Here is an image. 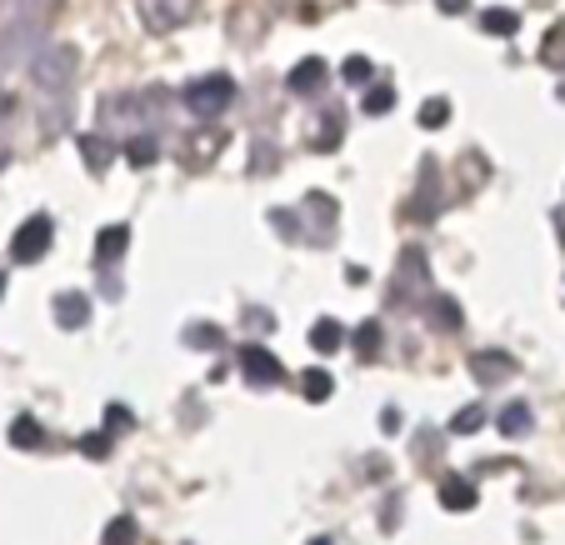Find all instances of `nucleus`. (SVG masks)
<instances>
[{
	"label": "nucleus",
	"mask_w": 565,
	"mask_h": 545,
	"mask_svg": "<svg viewBox=\"0 0 565 545\" xmlns=\"http://www.w3.org/2000/svg\"><path fill=\"white\" fill-rule=\"evenodd\" d=\"M480 426H486V416H480V406H470L466 416H456V420H450V430H456V436H470V430H480Z\"/></svg>",
	"instance_id": "nucleus-26"
},
{
	"label": "nucleus",
	"mask_w": 565,
	"mask_h": 545,
	"mask_svg": "<svg viewBox=\"0 0 565 545\" xmlns=\"http://www.w3.org/2000/svg\"><path fill=\"white\" fill-rule=\"evenodd\" d=\"M430 321L446 325V335H456L460 331V306L450 296H430Z\"/></svg>",
	"instance_id": "nucleus-17"
},
{
	"label": "nucleus",
	"mask_w": 565,
	"mask_h": 545,
	"mask_svg": "<svg viewBox=\"0 0 565 545\" xmlns=\"http://www.w3.org/2000/svg\"><path fill=\"white\" fill-rule=\"evenodd\" d=\"M420 185H416V195H411V215H420V221H430V215L440 211V175H436V165H420Z\"/></svg>",
	"instance_id": "nucleus-8"
},
{
	"label": "nucleus",
	"mask_w": 565,
	"mask_h": 545,
	"mask_svg": "<svg viewBox=\"0 0 565 545\" xmlns=\"http://www.w3.org/2000/svg\"><path fill=\"white\" fill-rule=\"evenodd\" d=\"M345 81H351V86H365V81H371V61L351 55V61H345Z\"/></svg>",
	"instance_id": "nucleus-27"
},
{
	"label": "nucleus",
	"mask_w": 565,
	"mask_h": 545,
	"mask_svg": "<svg viewBox=\"0 0 565 545\" xmlns=\"http://www.w3.org/2000/svg\"><path fill=\"white\" fill-rule=\"evenodd\" d=\"M440 505H450V511H470V505H476V491H470L460 475H450V481L440 485Z\"/></svg>",
	"instance_id": "nucleus-16"
},
{
	"label": "nucleus",
	"mask_w": 565,
	"mask_h": 545,
	"mask_svg": "<svg viewBox=\"0 0 565 545\" xmlns=\"http://www.w3.org/2000/svg\"><path fill=\"white\" fill-rule=\"evenodd\" d=\"M501 430L505 436H525V430H531V406H525V400H515V406H505V416H501Z\"/></svg>",
	"instance_id": "nucleus-19"
},
{
	"label": "nucleus",
	"mask_w": 565,
	"mask_h": 545,
	"mask_svg": "<svg viewBox=\"0 0 565 545\" xmlns=\"http://www.w3.org/2000/svg\"><path fill=\"white\" fill-rule=\"evenodd\" d=\"M310 345H316L320 355H331L335 345H341V325H335V321H316V325H310Z\"/></svg>",
	"instance_id": "nucleus-20"
},
{
	"label": "nucleus",
	"mask_w": 565,
	"mask_h": 545,
	"mask_svg": "<svg viewBox=\"0 0 565 545\" xmlns=\"http://www.w3.org/2000/svg\"><path fill=\"white\" fill-rule=\"evenodd\" d=\"M241 371H246L256 385H280V375H286V365H280L276 355L266 351V345H246V351H241Z\"/></svg>",
	"instance_id": "nucleus-7"
},
{
	"label": "nucleus",
	"mask_w": 565,
	"mask_h": 545,
	"mask_svg": "<svg viewBox=\"0 0 565 545\" xmlns=\"http://www.w3.org/2000/svg\"><path fill=\"white\" fill-rule=\"evenodd\" d=\"M126 246H130V231H126V225H106V231L96 236V256H100V266L110 270L120 256H126Z\"/></svg>",
	"instance_id": "nucleus-12"
},
{
	"label": "nucleus",
	"mask_w": 565,
	"mask_h": 545,
	"mask_svg": "<svg viewBox=\"0 0 565 545\" xmlns=\"http://www.w3.org/2000/svg\"><path fill=\"white\" fill-rule=\"evenodd\" d=\"M181 100L195 110L201 120H211V116H221V110H231V100H235V81L231 75H201V81H191V86L181 90Z\"/></svg>",
	"instance_id": "nucleus-2"
},
{
	"label": "nucleus",
	"mask_w": 565,
	"mask_h": 545,
	"mask_svg": "<svg viewBox=\"0 0 565 545\" xmlns=\"http://www.w3.org/2000/svg\"><path fill=\"white\" fill-rule=\"evenodd\" d=\"M480 31H486V35H515V31H521V15L501 11V6H495V11H480Z\"/></svg>",
	"instance_id": "nucleus-14"
},
{
	"label": "nucleus",
	"mask_w": 565,
	"mask_h": 545,
	"mask_svg": "<svg viewBox=\"0 0 565 545\" xmlns=\"http://www.w3.org/2000/svg\"><path fill=\"white\" fill-rule=\"evenodd\" d=\"M86 456H96V460L106 456V436H90V440H86Z\"/></svg>",
	"instance_id": "nucleus-31"
},
{
	"label": "nucleus",
	"mask_w": 565,
	"mask_h": 545,
	"mask_svg": "<svg viewBox=\"0 0 565 545\" xmlns=\"http://www.w3.org/2000/svg\"><path fill=\"white\" fill-rule=\"evenodd\" d=\"M55 241V221L51 215H31V221H21V231L11 236V256L21 260V266H31V260H41L45 250H51Z\"/></svg>",
	"instance_id": "nucleus-4"
},
{
	"label": "nucleus",
	"mask_w": 565,
	"mask_h": 545,
	"mask_svg": "<svg viewBox=\"0 0 565 545\" xmlns=\"http://www.w3.org/2000/svg\"><path fill=\"white\" fill-rule=\"evenodd\" d=\"M436 6H440L446 15H466V11H470V0H436Z\"/></svg>",
	"instance_id": "nucleus-30"
},
{
	"label": "nucleus",
	"mask_w": 565,
	"mask_h": 545,
	"mask_svg": "<svg viewBox=\"0 0 565 545\" xmlns=\"http://www.w3.org/2000/svg\"><path fill=\"white\" fill-rule=\"evenodd\" d=\"M355 351H361L365 361H375V355H381V321H365L361 331H355Z\"/></svg>",
	"instance_id": "nucleus-21"
},
{
	"label": "nucleus",
	"mask_w": 565,
	"mask_h": 545,
	"mask_svg": "<svg viewBox=\"0 0 565 545\" xmlns=\"http://www.w3.org/2000/svg\"><path fill=\"white\" fill-rule=\"evenodd\" d=\"M156 156H160V140L150 136V130H140V136L126 146V161H130V165H150Z\"/></svg>",
	"instance_id": "nucleus-18"
},
{
	"label": "nucleus",
	"mask_w": 565,
	"mask_h": 545,
	"mask_svg": "<svg viewBox=\"0 0 565 545\" xmlns=\"http://www.w3.org/2000/svg\"><path fill=\"white\" fill-rule=\"evenodd\" d=\"M195 11H201V0H140V21L156 35L181 31L185 21H195Z\"/></svg>",
	"instance_id": "nucleus-3"
},
{
	"label": "nucleus",
	"mask_w": 565,
	"mask_h": 545,
	"mask_svg": "<svg viewBox=\"0 0 565 545\" xmlns=\"http://www.w3.org/2000/svg\"><path fill=\"white\" fill-rule=\"evenodd\" d=\"M106 545H136V521H130V515H116V521L106 525Z\"/></svg>",
	"instance_id": "nucleus-22"
},
{
	"label": "nucleus",
	"mask_w": 565,
	"mask_h": 545,
	"mask_svg": "<svg viewBox=\"0 0 565 545\" xmlns=\"http://www.w3.org/2000/svg\"><path fill=\"white\" fill-rule=\"evenodd\" d=\"M185 341H191V345H205V351H211V345H221V331H215V325H195Z\"/></svg>",
	"instance_id": "nucleus-28"
},
{
	"label": "nucleus",
	"mask_w": 565,
	"mask_h": 545,
	"mask_svg": "<svg viewBox=\"0 0 565 545\" xmlns=\"http://www.w3.org/2000/svg\"><path fill=\"white\" fill-rule=\"evenodd\" d=\"M361 106H365V116H385V110L395 106V90L391 86H371V96H365Z\"/></svg>",
	"instance_id": "nucleus-23"
},
{
	"label": "nucleus",
	"mask_w": 565,
	"mask_h": 545,
	"mask_svg": "<svg viewBox=\"0 0 565 545\" xmlns=\"http://www.w3.org/2000/svg\"><path fill=\"white\" fill-rule=\"evenodd\" d=\"M470 371H476V381H480V385H501V381H511L515 361H511L505 351H480L476 361H470Z\"/></svg>",
	"instance_id": "nucleus-9"
},
{
	"label": "nucleus",
	"mask_w": 565,
	"mask_h": 545,
	"mask_svg": "<svg viewBox=\"0 0 565 545\" xmlns=\"http://www.w3.org/2000/svg\"><path fill=\"white\" fill-rule=\"evenodd\" d=\"M326 61H320V55H306V61H296L290 65V75H286V90L290 96H320V90H326Z\"/></svg>",
	"instance_id": "nucleus-6"
},
{
	"label": "nucleus",
	"mask_w": 565,
	"mask_h": 545,
	"mask_svg": "<svg viewBox=\"0 0 565 545\" xmlns=\"http://www.w3.org/2000/svg\"><path fill=\"white\" fill-rule=\"evenodd\" d=\"M395 290H401V296H420V290H430V266H426V250L420 246L401 250V260H395Z\"/></svg>",
	"instance_id": "nucleus-5"
},
{
	"label": "nucleus",
	"mask_w": 565,
	"mask_h": 545,
	"mask_svg": "<svg viewBox=\"0 0 565 545\" xmlns=\"http://www.w3.org/2000/svg\"><path fill=\"white\" fill-rule=\"evenodd\" d=\"M270 225H276L280 236H296V231H300V225H296V215H290V211H276V215H270Z\"/></svg>",
	"instance_id": "nucleus-29"
},
{
	"label": "nucleus",
	"mask_w": 565,
	"mask_h": 545,
	"mask_svg": "<svg viewBox=\"0 0 565 545\" xmlns=\"http://www.w3.org/2000/svg\"><path fill=\"white\" fill-rule=\"evenodd\" d=\"M446 120H450V106H446V100H426V106H420V126H446Z\"/></svg>",
	"instance_id": "nucleus-24"
},
{
	"label": "nucleus",
	"mask_w": 565,
	"mask_h": 545,
	"mask_svg": "<svg viewBox=\"0 0 565 545\" xmlns=\"http://www.w3.org/2000/svg\"><path fill=\"white\" fill-rule=\"evenodd\" d=\"M55 321H61V331H81V325L90 321V300L81 296V290H65V296H55Z\"/></svg>",
	"instance_id": "nucleus-10"
},
{
	"label": "nucleus",
	"mask_w": 565,
	"mask_h": 545,
	"mask_svg": "<svg viewBox=\"0 0 565 545\" xmlns=\"http://www.w3.org/2000/svg\"><path fill=\"white\" fill-rule=\"evenodd\" d=\"M11 440H15V446H21V450H41V446H45V430H41V420H35V416H21V420H15V426H11Z\"/></svg>",
	"instance_id": "nucleus-15"
},
{
	"label": "nucleus",
	"mask_w": 565,
	"mask_h": 545,
	"mask_svg": "<svg viewBox=\"0 0 565 545\" xmlns=\"http://www.w3.org/2000/svg\"><path fill=\"white\" fill-rule=\"evenodd\" d=\"M75 75H81V51H75V45L51 41L31 55V86L41 90V96H51V100L71 96Z\"/></svg>",
	"instance_id": "nucleus-1"
},
{
	"label": "nucleus",
	"mask_w": 565,
	"mask_h": 545,
	"mask_svg": "<svg viewBox=\"0 0 565 545\" xmlns=\"http://www.w3.org/2000/svg\"><path fill=\"white\" fill-rule=\"evenodd\" d=\"M306 396L310 400H326V396H331V375H326V371H310L306 375Z\"/></svg>",
	"instance_id": "nucleus-25"
},
{
	"label": "nucleus",
	"mask_w": 565,
	"mask_h": 545,
	"mask_svg": "<svg viewBox=\"0 0 565 545\" xmlns=\"http://www.w3.org/2000/svg\"><path fill=\"white\" fill-rule=\"evenodd\" d=\"M55 11V0H6V25H41Z\"/></svg>",
	"instance_id": "nucleus-11"
},
{
	"label": "nucleus",
	"mask_w": 565,
	"mask_h": 545,
	"mask_svg": "<svg viewBox=\"0 0 565 545\" xmlns=\"http://www.w3.org/2000/svg\"><path fill=\"white\" fill-rule=\"evenodd\" d=\"M81 156L90 161V171H110V161L120 156V146L106 140V136H81Z\"/></svg>",
	"instance_id": "nucleus-13"
},
{
	"label": "nucleus",
	"mask_w": 565,
	"mask_h": 545,
	"mask_svg": "<svg viewBox=\"0 0 565 545\" xmlns=\"http://www.w3.org/2000/svg\"><path fill=\"white\" fill-rule=\"evenodd\" d=\"M0 290H6V276H0Z\"/></svg>",
	"instance_id": "nucleus-32"
}]
</instances>
